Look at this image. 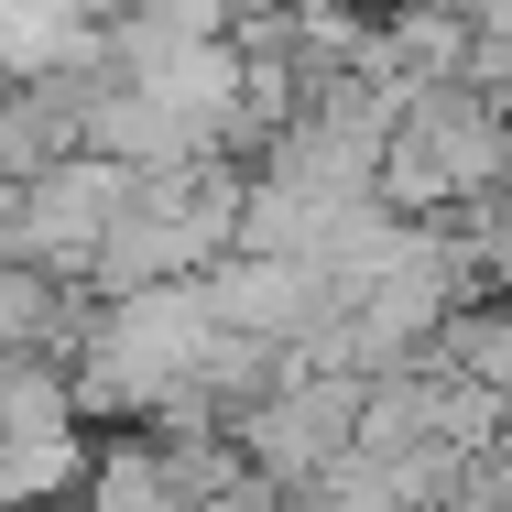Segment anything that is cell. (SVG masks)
<instances>
[{"instance_id": "3", "label": "cell", "mask_w": 512, "mask_h": 512, "mask_svg": "<svg viewBox=\"0 0 512 512\" xmlns=\"http://www.w3.org/2000/svg\"><path fill=\"white\" fill-rule=\"evenodd\" d=\"M447 240H458V262H469V284L512 306V186H491V197H469L458 218H447Z\"/></svg>"}, {"instance_id": "1", "label": "cell", "mask_w": 512, "mask_h": 512, "mask_svg": "<svg viewBox=\"0 0 512 512\" xmlns=\"http://www.w3.org/2000/svg\"><path fill=\"white\" fill-rule=\"evenodd\" d=\"M55 338H77V295H66V273H44V262H11V251H0V360L55 349Z\"/></svg>"}, {"instance_id": "2", "label": "cell", "mask_w": 512, "mask_h": 512, "mask_svg": "<svg viewBox=\"0 0 512 512\" xmlns=\"http://www.w3.org/2000/svg\"><path fill=\"white\" fill-rule=\"evenodd\" d=\"M88 512H197V502H186V480H175L164 447H109L88 469Z\"/></svg>"}]
</instances>
